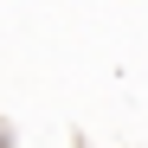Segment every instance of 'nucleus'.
<instances>
[{"instance_id":"1","label":"nucleus","mask_w":148,"mask_h":148,"mask_svg":"<svg viewBox=\"0 0 148 148\" xmlns=\"http://www.w3.org/2000/svg\"><path fill=\"white\" fill-rule=\"evenodd\" d=\"M0 148H7V129H0Z\"/></svg>"}]
</instances>
